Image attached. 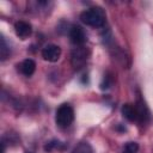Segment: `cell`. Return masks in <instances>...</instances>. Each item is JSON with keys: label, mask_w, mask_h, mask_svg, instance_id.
Listing matches in <instances>:
<instances>
[{"label": "cell", "mask_w": 153, "mask_h": 153, "mask_svg": "<svg viewBox=\"0 0 153 153\" xmlns=\"http://www.w3.org/2000/svg\"><path fill=\"white\" fill-rule=\"evenodd\" d=\"M87 60V51L86 49H84L82 47H79V48H75L72 53V65L75 67V68H79L81 67Z\"/></svg>", "instance_id": "obj_5"}, {"label": "cell", "mask_w": 153, "mask_h": 153, "mask_svg": "<svg viewBox=\"0 0 153 153\" xmlns=\"http://www.w3.org/2000/svg\"><path fill=\"white\" fill-rule=\"evenodd\" d=\"M139 151V143L137 142H127L122 149V153H136Z\"/></svg>", "instance_id": "obj_11"}, {"label": "cell", "mask_w": 153, "mask_h": 153, "mask_svg": "<svg viewBox=\"0 0 153 153\" xmlns=\"http://www.w3.org/2000/svg\"><path fill=\"white\" fill-rule=\"evenodd\" d=\"M8 54H10V49L5 42V38L1 37V41H0V57H1V60H5L8 56Z\"/></svg>", "instance_id": "obj_12"}, {"label": "cell", "mask_w": 153, "mask_h": 153, "mask_svg": "<svg viewBox=\"0 0 153 153\" xmlns=\"http://www.w3.org/2000/svg\"><path fill=\"white\" fill-rule=\"evenodd\" d=\"M80 19L84 24L92 27H100L105 23V13L100 7H92L84 11L80 14Z\"/></svg>", "instance_id": "obj_1"}, {"label": "cell", "mask_w": 153, "mask_h": 153, "mask_svg": "<svg viewBox=\"0 0 153 153\" xmlns=\"http://www.w3.org/2000/svg\"><path fill=\"white\" fill-rule=\"evenodd\" d=\"M122 111V115L128 120V121H137V109H136V105H133V104H124L121 109Z\"/></svg>", "instance_id": "obj_8"}, {"label": "cell", "mask_w": 153, "mask_h": 153, "mask_svg": "<svg viewBox=\"0 0 153 153\" xmlns=\"http://www.w3.org/2000/svg\"><path fill=\"white\" fill-rule=\"evenodd\" d=\"M69 37L73 44L75 45H82L86 42V33L82 27L74 25L69 31Z\"/></svg>", "instance_id": "obj_4"}, {"label": "cell", "mask_w": 153, "mask_h": 153, "mask_svg": "<svg viewBox=\"0 0 153 153\" xmlns=\"http://www.w3.org/2000/svg\"><path fill=\"white\" fill-rule=\"evenodd\" d=\"M14 31H16V35H17L18 37L25 39L26 37H29V36L31 35L32 27H31V25H30L29 23L20 20V22H17V23L14 24Z\"/></svg>", "instance_id": "obj_6"}, {"label": "cell", "mask_w": 153, "mask_h": 153, "mask_svg": "<svg viewBox=\"0 0 153 153\" xmlns=\"http://www.w3.org/2000/svg\"><path fill=\"white\" fill-rule=\"evenodd\" d=\"M61 56V48L56 44H47L42 49V57L48 62H56Z\"/></svg>", "instance_id": "obj_3"}, {"label": "cell", "mask_w": 153, "mask_h": 153, "mask_svg": "<svg viewBox=\"0 0 153 153\" xmlns=\"http://www.w3.org/2000/svg\"><path fill=\"white\" fill-rule=\"evenodd\" d=\"M59 143H60L59 141H50V142H47V145L44 146V149H45V151H51L53 148L57 147Z\"/></svg>", "instance_id": "obj_13"}, {"label": "cell", "mask_w": 153, "mask_h": 153, "mask_svg": "<svg viewBox=\"0 0 153 153\" xmlns=\"http://www.w3.org/2000/svg\"><path fill=\"white\" fill-rule=\"evenodd\" d=\"M136 105V109H137V120L139 121H146V120H148L149 118V112H148V109H147V106L143 104V102H141V100H139L137 102V104H135Z\"/></svg>", "instance_id": "obj_9"}, {"label": "cell", "mask_w": 153, "mask_h": 153, "mask_svg": "<svg viewBox=\"0 0 153 153\" xmlns=\"http://www.w3.org/2000/svg\"><path fill=\"white\" fill-rule=\"evenodd\" d=\"M74 120V111L73 108L68 104H62L55 114V122L59 127L61 128H66L68 126L72 124Z\"/></svg>", "instance_id": "obj_2"}, {"label": "cell", "mask_w": 153, "mask_h": 153, "mask_svg": "<svg viewBox=\"0 0 153 153\" xmlns=\"http://www.w3.org/2000/svg\"><path fill=\"white\" fill-rule=\"evenodd\" d=\"M72 153H93V148L88 142H80Z\"/></svg>", "instance_id": "obj_10"}, {"label": "cell", "mask_w": 153, "mask_h": 153, "mask_svg": "<svg viewBox=\"0 0 153 153\" xmlns=\"http://www.w3.org/2000/svg\"><path fill=\"white\" fill-rule=\"evenodd\" d=\"M18 69L20 71V73L25 76H31L33 73H35V69H36V63L33 60L31 59H26L24 61H22L19 65H18Z\"/></svg>", "instance_id": "obj_7"}]
</instances>
